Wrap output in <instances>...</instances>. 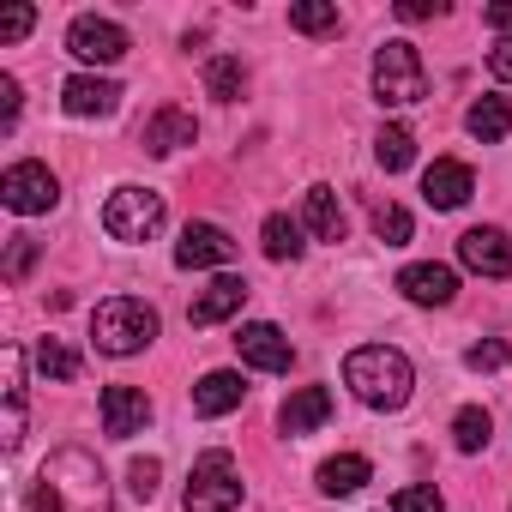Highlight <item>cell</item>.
<instances>
[{"label": "cell", "instance_id": "22", "mask_svg": "<svg viewBox=\"0 0 512 512\" xmlns=\"http://www.w3.org/2000/svg\"><path fill=\"white\" fill-rule=\"evenodd\" d=\"M464 127H470L482 145H500V139L512 133V103H506V97H476L470 115H464Z\"/></svg>", "mask_w": 512, "mask_h": 512}, {"label": "cell", "instance_id": "38", "mask_svg": "<svg viewBox=\"0 0 512 512\" xmlns=\"http://www.w3.org/2000/svg\"><path fill=\"white\" fill-rule=\"evenodd\" d=\"M488 73H494V79H500V85H512V37H506V43H494V49H488Z\"/></svg>", "mask_w": 512, "mask_h": 512}, {"label": "cell", "instance_id": "4", "mask_svg": "<svg viewBox=\"0 0 512 512\" xmlns=\"http://www.w3.org/2000/svg\"><path fill=\"white\" fill-rule=\"evenodd\" d=\"M374 97L386 109H410V103L428 97V73H422L416 43H404V37L380 43V55H374Z\"/></svg>", "mask_w": 512, "mask_h": 512}, {"label": "cell", "instance_id": "23", "mask_svg": "<svg viewBox=\"0 0 512 512\" xmlns=\"http://www.w3.org/2000/svg\"><path fill=\"white\" fill-rule=\"evenodd\" d=\"M368 476H374V464H368L362 452H344V458H326V464H320V488H326V494H356Z\"/></svg>", "mask_w": 512, "mask_h": 512}, {"label": "cell", "instance_id": "34", "mask_svg": "<svg viewBox=\"0 0 512 512\" xmlns=\"http://www.w3.org/2000/svg\"><path fill=\"white\" fill-rule=\"evenodd\" d=\"M31 266H37V241H31V235H13V241H7V284H25Z\"/></svg>", "mask_w": 512, "mask_h": 512}, {"label": "cell", "instance_id": "26", "mask_svg": "<svg viewBox=\"0 0 512 512\" xmlns=\"http://www.w3.org/2000/svg\"><path fill=\"white\" fill-rule=\"evenodd\" d=\"M374 157H380V169H386V175L410 169V163H416V139H410V127H380V139H374Z\"/></svg>", "mask_w": 512, "mask_h": 512}, {"label": "cell", "instance_id": "15", "mask_svg": "<svg viewBox=\"0 0 512 512\" xmlns=\"http://www.w3.org/2000/svg\"><path fill=\"white\" fill-rule=\"evenodd\" d=\"M199 139V121H193V109H181V103H163L151 121H145V133H139V145L151 151V157H169V151H181V145H193Z\"/></svg>", "mask_w": 512, "mask_h": 512}, {"label": "cell", "instance_id": "29", "mask_svg": "<svg viewBox=\"0 0 512 512\" xmlns=\"http://www.w3.org/2000/svg\"><path fill=\"white\" fill-rule=\"evenodd\" d=\"M290 25L308 31V37H326V31H338V7H326V0H302V7H290Z\"/></svg>", "mask_w": 512, "mask_h": 512}, {"label": "cell", "instance_id": "3", "mask_svg": "<svg viewBox=\"0 0 512 512\" xmlns=\"http://www.w3.org/2000/svg\"><path fill=\"white\" fill-rule=\"evenodd\" d=\"M151 338H157V308L139 296H109L91 314V344L103 356H139V350H151Z\"/></svg>", "mask_w": 512, "mask_h": 512}, {"label": "cell", "instance_id": "2", "mask_svg": "<svg viewBox=\"0 0 512 512\" xmlns=\"http://www.w3.org/2000/svg\"><path fill=\"white\" fill-rule=\"evenodd\" d=\"M344 386H350L368 410H404V398H410V386H416V368H410V356L392 350V344H362V350L344 356Z\"/></svg>", "mask_w": 512, "mask_h": 512}, {"label": "cell", "instance_id": "21", "mask_svg": "<svg viewBox=\"0 0 512 512\" xmlns=\"http://www.w3.org/2000/svg\"><path fill=\"white\" fill-rule=\"evenodd\" d=\"M0 368H7V428H0V440L13 452L25 440V356H19V344L0 356Z\"/></svg>", "mask_w": 512, "mask_h": 512}, {"label": "cell", "instance_id": "25", "mask_svg": "<svg viewBox=\"0 0 512 512\" xmlns=\"http://www.w3.org/2000/svg\"><path fill=\"white\" fill-rule=\"evenodd\" d=\"M241 85H247V73H241L235 55H211V61H205V91H211L217 103H235Z\"/></svg>", "mask_w": 512, "mask_h": 512}, {"label": "cell", "instance_id": "36", "mask_svg": "<svg viewBox=\"0 0 512 512\" xmlns=\"http://www.w3.org/2000/svg\"><path fill=\"white\" fill-rule=\"evenodd\" d=\"M19 121V79L0 73V127H13Z\"/></svg>", "mask_w": 512, "mask_h": 512}, {"label": "cell", "instance_id": "13", "mask_svg": "<svg viewBox=\"0 0 512 512\" xmlns=\"http://www.w3.org/2000/svg\"><path fill=\"white\" fill-rule=\"evenodd\" d=\"M470 193H476L470 163H458V157H434V163H428V175H422V199H428L434 211H458Z\"/></svg>", "mask_w": 512, "mask_h": 512}, {"label": "cell", "instance_id": "17", "mask_svg": "<svg viewBox=\"0 0 512 512\" xmlns=\"http://www.w3.org/2000/svg\"><path fill=\"white\" fill-rule=\"evenodd\" d=\"M241 302H247V284L223 272L217 284H205V290L193 296V308H187V326H199V332H205V326H223L229 314H241Z\"/></svg>", "mask_w": 512, "mask_h": 512}, {"label": "cell", "instance_id": "6", "mask_svg": "<svg viewBox=\"0 0 512 512\" xmlns=\"http://www.w3.org/2000/svg\"><path fill=\"white\" fill-rule=\"evenodd\" d=\"M103 229L115 241H127V247L151 241L163 229V193H151V187H115L109 205H103Z\"/></svg>", "mask_w": 512, "mask_h": 512}, {"label": "cell", "instance_id": "12", "mask_svg": "<svg viewBox=\"0 0 512 512\" xmlns=\"http://www.w3.org/2000/svg\"><path fill=\"white\" fill-rule=\"evenodd\" d=\"M97 410H103V434L109 440H133L151 422V398L139 386H103V404Z\"/></svg>", "mask_w": 512, "mask_h": 512}, {"label": "cell", "instance_id": "14", "mask_svg": "<svg viewBox=\"0 0 512 512\" xmlns=\"http://www.w3.org/2000/svg\"><path fill=\"white\" fill-rule=\"evenodd\" d=\"M61 103H67V115L97 121V115H115V109H121V85H115V79H97V73H73V79L61 85Z\"/></svg>", "mask_w": 512, "mask_h": 512}, {"label": "cell", "instance_id": "16", "mask_svg": "<svg viewBox=\"0 0 512 512\" xmlns=\"http://www.w3.org/2000/svg\"><path fill=\"white\" fill-rule=\"evenodd\" d=\"M398 290H404L416 308H446V302L458 296V278H452V266L422 260V266H404V272H398Z\"/></svg>", "mask_w": 512, "mask_h": 512}, {"label": "cell", "instance_id": "18", "mask_svg": "<svg viewBox=\"0 0 512 512\" xmlns=\"http://www.w3.org/2000/svg\"><path fill=\"white\" fill-rule=\"evenodd\" d=\"M241 398H247V380H241L235 368H211V374L193 386V410H199V416H229V410H241Z\"/></svg>", "mask_w": 512, "mask_h": 512}, {"label": "cell", "instance_id": "31", "mask_svg": "<svg viewBox=\"0 0 512 512\" xmlns=\"http://www.w3.org/2000/svg\"><path fill=\"white\" fill-rule=\"evenodd\" d=\"M157 482H163V464L157 458H133L127 464V494L145 506V500H157Z\"/></svg>", "mask_w": 512, "mask_h": 512}, {"label": "cell", "instance_id": "10", "mask_svg": "<svg viewBox=\"0 0 512 512\" xmlns=\"http://www.w3.org/2000/svg\"><path fill=\"white\" fill-rule=\"evenodd\" d=\"M229 260H235V241H229V229H217V223H187L181 241H175V266H187V272L229 266Z\"/></svg>", "mask_w": 512, "mask_h": 512}, {"label": "cell", "instance_id": "11", "mask_svg": "<svg viewBox=\"0 0 512 512\" xmlns=\"http://www.w3.org/2000/svg\"><path fill=\"white\" fill-rule=\"evenodd\" d=\"M458 260L476 278H512V241H506V229H464L458 235Z\"/></svg>", "mask_w": 512, "mask_h": 512}, {"label": "cell", "instance_id": "37", "mask_svg": "<svg viewBox=\"0 0 512 512\" xmlns=\"http://www.w3.org/2000/svg\"><path fill=\"white\" fill-rule=\"evenodd\" d=\"M440 13H446V0H398V19H410V25L416 19H440Z\"/></svg>", "mask_w": 512, "mask_h": 512}, {"label": "cell", "instance_id": "8", "mask_svg": "<svg viewBox=\"0 0 512 512\" xmlns=\"http://www.w3.org/2000/svg\"><path fill=\"white\" fill-rule=\"evenodd\" d=\"M67 49H73L79 61H91V67H115L133 43H127V31H121L115 19L85 13V19H73V25H67Z\"/></svg>", "mask_w": 512, "mask_h": 512}, {"label": "cell", "instance_id": "5", "mask_svg": "<svg viewBox=\"0 0 512 512\" xmlns=\"http://www.w3.org/2000/svg\"><path fill=\"white\" fill-rule=\"evenodd\" d=\"M187 512H235L241 506V470L223 446L199 452L193 458V476H187V494H181Z\"/></svg>", "mask_w": 512, "mask_h": 512}, {"label": "cell", "instance_id": "32", "mask_svg": "<svg viewBox=\"0 0 512 512\" xmlns=\"http://www.w3.org/2000/svg\"><path fill=\"white\" fill-rule=\"evenodd\" d=\"M506 362H512V350H506L500 338H482V344L464 350V368H476V374H500Z\"/></svg>", "mask_w": 512, "mask_h": 512}, {"label": "cell", "instance_id": "27", "mask_svg": "<svg viewBox=\"0 0 512 512\" xmlns=\"http://www.w3.org/2000/svg\"><path fill=\"white\" fill-rule=\"evenodd\" d=\"M488 428H494L488 410H482V404H464V410L452 416V446H458V452H482V446H488Z\"/></svg>", "mask_w": 512, "mask_h": 512}, {"label": "cell", "instance_id": "33", "mask_svg": "<svg viewBox=\"0 0 512 512\" xmlns=\"http://www.w3.org/2000/svg\"><path fill=\"white\" fill-rule=\"evenodd\" d=\"M392 512H446V500H440V488L410 482V488H398V494H392Z\"/></svg>", "mask_w": 512, "mask_h": 512}, {"label": "cell", "instance_id": "9", "mask_svg": "<svg viewBox=\"0 0 512 512\" xmlns=\"http://www.w3.org/2000/svg\"><path fill=\"white\" fill-rule=\"evenodd\" d=\"M235 350H241V362H247V368H266V374H290V362H296L290 338H284L272 320L241 326V332H235Z\"/></svg>", "mask_w": 512, "mask_h": 512}, {"label": "cell", "instance_id": "7", "mask_svg": "<svg viewBox=\"0 0 512 512\" xmlns=\"http://www.w3.org/2000/svg\"><path fill=\"white\" fill-rule=\"evenodd\" d=\"M61 199V181L49 175V163H13L0 175V205L19 211V217H37V211H55Z\"/></svg>", "mask_w": 512, "mask_h": 512}, {"label": "cell", "instance_id": "1", "mask_svg": "<svg viewBox=\"0 0 512 512\" xmlns=\"http://www.w3.org/2000/svg\"><path fill=\"white\" fill-rule=\"evenodd\" d=\"M31 512H115V488H109V470L97 464V452H85V446L49 452L31 482Z\"/></svg>", "mask_w": 512, "mask_h": 512}, {"label": "cell", "instance_id": "28", "mask_svg": "<svg viewBox=\"0 0 512 512\" xmlns=\"http://www.w3.org/2000/svg\"><path fill=\"white\" fill-rule=\"evenodd\" d=\"M37 368H43V380H79V356L61 338H37Z\"/></svg>", "mask_w": 512, "mask_h": 512}, {"label": "cell", "instance_id": "20", "mask_svg": "<svg viewBox=\"0 0 512 512\" xmlns=\"http://www.w3.org/2000/svg\"><path fill=\"white\" fill-rule=\"evenodd\" d=\"M302 217H308V229H314V241H344L350 235V217H344V205H338V193L332 187H308L302 193Z\"/></svg>", "mask_w": 512, "mask_h": 512}, {"label": "cell", "instance_id": "39", "mask_svg": "<svg viewBox=\"0 0 512 512\" xmlns=\"http://www.w3.org/2000/svg\"><path fill=\"white\" fill-rule=\"evenodd\" d=\"M482 19H488V31H512V7H488Z\"/></svg>", "mask_w": 512, "mask_h": 512}, {"label": "cell", "instance_id": "35", "mask_svg": "<svg viewBox=\"0 0 512 512\" xmlns=\"http://www.w3.org/2000/svg\"><path fill=\"white\" fill-rule=\"evenodd\" d=\"M31 25H37V7H25V0H19V7H7V13H0V43H19V37H31Z\"/></svg>", "mask_w": 512, "mask_h": 512}, {"label": "cell", "instance_id": "30", "mask_svg": "<svg viewBox=\"0 0 512 512\" xmlns=\"http://www.w3.org/2000/svg\"><path fill=\"white\" fill-rule=\"evenodd\" d=\"M374 235H380L386 247H404V241H410V211H404V205H374Z\"/></svg>", "mask_w": 512, "mask_h": 512}, {"label": "cell", "instance_id": "24", "mask_svg": "<svg viewBox=\"0 0 512 512\" xmlns=\"http://www.w3.org/2000/svg\"><path fill=\"white\" fill-rule=\"evenodd\" d=\"M260 247H266V260H302V229L284 211H272L266 229H260Z\"/></svg>", "mask_w": 512, "mask_h": 512}, {"label": "cell", "instance_id": "19", "mask_svg": "<svg viewBox=\"0 0 512 512\" xmlns=\"http://www.w3.org/2000/svg\"><path fill=\"white\" fill-rule=\"evenodd\" d=\"M326 416H332V392H326V386H302V392H290V398L278 404V428H284V434H314Z\"/></svg>", "mask_w": 512, "mask_h": 512}]
</instances>
